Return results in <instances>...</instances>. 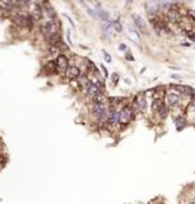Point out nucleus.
Segmentation results:
<instances>
[{"instance_id": "nucleus-1", "label": "nucleus", "mask_w": 195, "mask_h": 204, "mask_svg": "<svg viewBox=\"0 0 195 204\" xmlns=\"http://www.w3.org/2000/svg\"><path fill=\"white\" fill-rule=\"evenodd\" d=\"M134 118V111L132 107H124L122 110L120 111V116H119V122L122 124V125H128V124L133 120Z\"/></svg>"}, {"instance_id": "nucleus-2", "label": "nucleus", "mask_w": 195, "mask_h": 204, "mask_svg": "<svg viewBox=\"0 0 195 204\" xmlns=\"http://www.w3.org/2000/svg\"><path fill=\"white\" fill-rule=\"evenodd\" d=\"M180 102H181V96L175 94V93L166 92V94H164V105L167 107L177 106V105H180Z\"/></svg>"}, {"instance_id": "nucleus-3", "label": "nucleus", "mask_w": 195, "mask_h": 204, "mask_svg": "<svg viewBox=\"0 0 195 204\" xmlns=\"http://www.w3.org/2000/svg\"><path fill=\"white\" fill-rule=\"evenodd\" d=\"M42 31L45 33L46 37H50L52 35H56L57 33V24L55 20H47L45 24L42 26Z\"/></svg>"}, {"instance_id": "nucleus-4", "label": "nucleus", "mask_w": 195, "mask_h": 204, "mask_svg": "<svg viewBox=\"0 0 195 204\" xmlns=\"http://www.w3.org/2000/svg\"><path fill=\"white\" fill-rule=\"evenodd\" d=\"M128 36L136 46H140V36L139 32L136 31V28L133 26H128Z\"/></svg>"}, {"instance_id": "nucleus-5", "label": "nucleus", "mask_w": 195, "mask_h": 204, "mask_svg": "<svg viewBox=\"0 0 195 204\" xmlns=\"http://www.w3.org/2000/svg\"><path fill=\"white\" fill-rule=\"evenodd\" d=\"M133 19H134V24H135V27L138 28V30H139L140 32H143V33H148L147 26H146V23H144L143 18L139 16V14H134V16H133Z\"/></svg>"}, {"instance_id": "nucleus-6", "label": "nucleus", "mask_w": 195, "mask_h": 204, "mask_svg": "<svg viewBox=\"0 0 195 204\" xmlns=\"http://www.w3.org/2000/svg\"><path fill=\"white\" fill-rule=\"evenodd\" d=\"M56 63V69L57 70H60V71H65L68 69L69 67V63H68V59H67V56H64V55H60V56H57V59L55 60Z\"/></svg>"}, {"instance_id": "nucleus-7", "label": "nucleus", "mask_w": 195, "mask_h": 204, "mask_svg": "<svg viewBox=\"0 0 195 204\" xmlns=\"http://www.w3.org/2000/svg\"><path fill=\"white\" fill-rule=\"evenodd\" d=\"M135 106L138 108L139 111H144L147 107V100H146V96H144V93H140L136 96L135 98Z\"/></svg>"}, {"instance_id": "nucleus-8", "label": "nucleus", "mask_w": 195, "mask_h": 204, "mask_svg": "<svg viewBox=\"0 0 195 204\" xmlns=\"http://www.w3.org/2000/svg\"><path fill=\"white\" fill-rule=\"evenodd\" d=\"M79 74H81V71H79V69L77 67H68V69L65 70V75H67V78L70 79V81L77 79L79 77Z\"/></svg>"}, {"instance_id": "nucleus-9", "label": "nucleus", "mask_w": 195, "mask_h": 204, "mask_svg": "<svg viewBox=\"0 0 195 204\" xmlns=\"http://www.w3.org/2000/svg\"><path fill=\"white\" fill-rule=\"evenodd\" d=\"M193 24H195V22L191 18H182V19H180V27H181L184 31H191L193 30Z\"/></svg>"}, {"instance_id": "nucleus-10", "label": "nucleus", "mask_w": 195, "mask_h": 204, "mask_svg": "<svg viewBox=\"0 0 195 204\" xmlns=\"http://www.w3.org/2000/svg\"><path fill=\"white\" fill-rule=\"evenodd\" d=\"M85 89H87V93H88V94H89V96H91L92 98L95 97V96H97L98 93H101V92H102V89H101V88H98V87H97L96 84H93L91 81H89L88 86L85 87Z\"/></svg>"}, {"instance_id": "nucleus-11", "label": "nucleus", "mask_w": 195, "mask_h": 204, "mask_svg": "<svg viewBox=\"0 0 195 204\" xmlns=\"http://www.w3.org/2000/svg\"><path fill=\"white\" fill-rule=\"evenodd\" d=\"M153 92V100H163L164 98V94H166V92H164V89L162 88H157V89H154V91H152Z\"/></svg>"}, {"instance_id": "nucleus-12", "label": "nucleus", "mask_w": 195, "mask_h": 204, "mask_svg": "<svg viewBox=\"0 0 195 204\" xmlns=\"http://www.w3.org/2000/svg\"><path fill=\"white\" fill-rule=\"evenodd\" d=\"M163 105V100H153V104H152V108H153L154 112H158V110L161 108V106Z\"/></svg>"}, {"instance_id": "nucleus-13", "label": "nucleus", "mask_w": 195, "mask_h": 204, "mask_svg": "<svg viewBox=\"0 0 195 204\" xmlns=\"http://www.w3.org/2000/svg\"><path fill=\"white\" fill-rule=\"evenodd\" d=\"M78 78H79V79H78L79 86H82V87H84V88H85V87L88 86V83H89V79L87 78L85 75H81V74H79V77H78Z\"/></svg>"}, {"instance_id": "nucleus-14", "label": "nucleus", "mask_w": 195, "mask_h": 204, "mask_svg": "<svg viewBox=\"0 0 195 204\" xmlns=\"http://www.w3.org/2000/svg\"><path fill=\"white\" fill-rule=\"evenodd\" d=\"M13 4H14V0H0V6L3 9H9Z\"/></svg>"}, {"instance_id": "nucleus-15", "label": "nucleus", "mask_w": 195, "mask_h": 204, "mask_svg": "<svg viewBox=\"0 0 195 204\" xmlns=\"http://www.w3.org/2000/svg\"><path fill=\"white\" fill-rule=\"evenodd\" d=\"M97 13H98L99 18L102 19L103 22H107V20H108V13H107V12H105L103 9H98V10H97Z\"/></svg>"}, {"instance_id": "nucleus-16", "label": "nucleus", "mask_w": 195, "mask_h": 204, "mask_svg": "<svg viewBox=\"0 0 195 204\" xmlns=\"http://www.w3.org/2000/svg\"><path fill=\"white\" fill-rule=\"evenodd\" d=\"M112 27H114V30L116 31V32H121V30H122V27H121V24H120L119 20H114Z\"/></svg>"}, {"instance_id": "nucleus-17", "label": "nucleus", "mask_w": 195, "mask_h": 204, "mask_svg": "<svg viewBox=\"0 0 195 204\" xmlns=\"http://www.w3.org/2000/svg\"><path fill=\"white\" fill-rule=\"evenodd\" d=\"M46 69H47L49 71H54V70L56 69V63H55V61H50V63L46 65Z\"/></svg>"}, {"instance_id": "nucleus-18", "label": "nucleus", "mask_w": 195, "mask_h": 204, "mask_svg": "<svg viewBox=\"0 0 195 204\" xmlns=\"http://www.w3.org/2000/svg\"><path fill=\"white\" fill-rule=\"evenodd\" d=\"M59 46H57L56 45V43H55V45H51V47H50V54H52V55H55V54H57V53H59Z\"/></svg>"}, {"instance_id": "nucleus-19", "label": "nucleus", "mask_w": 195, "mask_h": 204, "mask_svg": "<svg viewBox=\"0 0 195 204\" xmlns=\"http://www.w3.org/2000/svg\"><path fill=\"white\" fill-rule=\"evenodd\" d=\"M103 55H105L106 61H107V63H110V61H111V56H110V54H108L107 51H105V50H103Z\"/></svg>"}, {"instance_id": "nucleus-20", "label": "nucleus", "mask_w": 195, "mask_h": 204, "mask_svg": "<svg viewBox=\"0 0 195 204\" xmlns=\"http://www.w3.org/2000/svg\"><path fill=\"white\" fill-rule=\"evenodd\" d=\"M117 79H119V75L115 73V74L112 75V81H114V84H117Z\"/></svg>"}, {"instance_id": "nucleus-21", "label": "nucleus", "mask_w": 195, "mask_h": 204, "mask_svg": "<svg viewBox=\"0 0 195 204\" xmlns=\"http://www.w3.org/2000/svg\"><path fill=\"white\" fill-rule=\"evenodd\" d=\"M101 69H102V71H103V74H105V77H108V73H107V69L103 67V65H101Z\"/></svg>"}, {"instance_id": "nucleus-22", "label": "nucleus", "mask_w": 195, "mask_h": 204, "mask_svg": "<svg viewBox=\"0 0 195 204\" xmlns=\"http://www.w3.org/2000/svg\"><path fill=\"white\" fill-rule=\"evenodd\" d=\"M19 2V4H22V5H26V4H28L31 2V0H18Z\"/></svg>"}, {"instance_id": "nucleus-23", "label": "nucleus", "mask_w": 195, "mask_h": 204, "mask_svg": "<svg viewBox=\"0 0 195 204\" xmlns=\"http://www.w3.org/2000/svg\"><path fill=\"white\" fill-rule=\"evenodd\" d=\"M65 18H67V19L69 20V23H70L71 26H73V28H75V26H74V23H73V20L70 19V17H69V16H67V14H65Z\"/></svg>"}, {"instance_id": "nucleus-24", "label": "nucleus", "mask_w": 195, "mask_h": 204, "mask_svg": "<svg viewBox=\"0 0 195 204\" xmlns=\"http://www.w3.org/2000/svg\"><path fill=\"white\" fill-rule=\"evenodd\" d=\"M3 163H5V158L0 155V165H3Z\"/></svg>"}, {"instance_id": "nucleus-25", "label": "nucleus", "mask_w": 195, "mask_h": 204, "mask_svg": "<svg viewBox=\"0 0 195 204\" xmlns=\"http://www.w3.org/2000/svg\"><path fill=\"white\" fill-rule=\"evenodd\" d=\"M119 47H120V50H125V49H126V46H125V45H122V43H121V45H120Z\"/></svg>"}, {"instance_id": "nucleus-26", "label": "nucleus", "mask_w": 195, "mask_h": 204, "mask_svg": "<svg viewBox=\"0 0 195 204\" xmlns=\"http://www.w3.org/2000/svg\"><path fill=\"white\" fill-rule=\"evenodd\" d=\"M130 2H132V0H126V3H130Z\"/></svg>"}]
</instances>
